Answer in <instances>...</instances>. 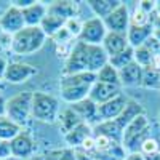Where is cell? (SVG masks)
Listing matches in <instances>:
<instances>
[{
  "instance_id": "cell-1",
  "label": "cell",
  "mask_w": 160,
  "mask_h": 160,
  "mask_svg": "<svg viewBox=\"0 0 160 160\" xmlns=\"http://www.w3.org/2000/svg\"><path fill=\"white\" fill-rule=\"evenodd\" d=\"M47 40L45 32L42 31L40 26L31 28V26H26L22 31H19L18 34H15L11 37V51L16 53V55H32V53L38 51L43 47Z\"/></svg>"
},
{
  "instance_id": "cell-2",
  "label": "cell",
  "mask_w": 160,
  "mask_h": 160,
  "mask_svg": "<svg viewBox=\"0 0 160 160\" xmlns=\"http://www.w3.org/2000/svg\"><path fill=\"white\" fill-rule=\"evenodd\" d=\"M5 115L22 128L32 117V91H19L5 101Z\"/></svg>"
},
{
  "instance_id": "cell-3",
  "label": "cell",
  "mask_w": 160,
  "mask_h": 160,
  "mask_svg": "<svg viewBox=\"0 0 160 160\" xmlns=\"http://www.w3.org/2000/svg\"><path fill=\"white\" fill-rule=\"evenodd\" d=\"M148 138H151V123L146 114H141L123 130L122 146L128 152H139L141 144Z\"/></svg>"
},
{
  "instance_id": "cell-4",
  "label": "cell",
  "mask_w": 160,
  "mask_h": 160,
  "mask_svg": "<svg viewBox=\"0 0 160 160\" xmlns=\"http://www.w3.org/2000/svg\"><path fill=\"white\" fill-rule=\"evenodd\" d=\"M59 115V101L45 91L32 93V118L43 123H53Z\"/></svg>"
},
{
  "instance_id": "cell-5",
  "label": "cell",
  "mask_w": 160,
  "mask_h": 160,
  "mask_svg": "<svg viewBox=\"0 0 160 160\" xmlns=\"http://www.w3.org/2000/svg\"><path fill=\"white\" fill-rule=\"evenodd\" d=\"M90 47L91 45L77 40V42L72 45V48H71L69 56L66 58L62 75L90 72Z\"/></svg>"
},
{
  "instance_id": "cell-6",
  "label": "cell",
  "mask_w": 160,
  "mask_h": 160,
  "mask_svg": "<svg viewBox=\"0 0 160 160\" xmlns=\"http://www.w3.org/2000/svg\"><path fill=\"white\" fill-rule=\"evenodd\" d=\"M106 34H108V28H106L104 21L101 18L93 16L82 22V31H80L78 40L88 45H101Z\"/></svg>"
},
{
  "instance_id": "cell-7",
  "label": "cell",
  "mask_w": 160,
  "mask_h": 160,
  "mask_svg": "<svg viewBox=\"0 0 160 160\" xmlns=\"http://www.w3.org/2000/svg\"><path fill=\"white\" fill-rule=\"evenodd\" d=\"M0 26L2 29L8 34V35H15L19 31H22L26 28V22H24V16H22V10L15 7V5H10L5 13L0 16Z\"/></svg>"
},
{
  "instance_id": "cell-8",
  "label": "cell",
  "mask_w": 160,
  "mask_h": 160,
  "mask_svg": "<svg viewBox=\"0 0 160 160\" xmlns=\"http://www.w3.org/2000/svg\"><path fill=\"white\" fill-rule=\"evenodd\" d=\"M106 28H108L109 32H118V34H127L128 32V28H130V21H131V16H130V11H128V7L122 2L115 11H112L111 15L102 19Z\"/></svg>"
},
{
  "instance_id": "cell-9",
  "label": "cell",
  "mask_w": 160,
  "mask_h": 160,
  "mask_svg": "<svg viewBox=\"0 0 160 160\" xmlns=\"http://www.w3.org/2000/svg\"><path fill=\"white\" fill-rule=\"evenodd\" d=\"M10 149H11V155L16 157V158H21V160H28L29 157L34 155V151H35V142L32 139V136L29 133H26L24 130L16 135L10 141Z\"/></svg>"
},
{
  "instance_id": "cell-10",
  "label": "cell",
  "mask_w": 160,
  "mask_h": 160,
  "mask_svg": "<svg viewBox=\"0 0 160 160\" xmlns=\"http://www.w3.org/2000/svg\"><path fill=\"white\" fill-rule=\"evenodd\" d=\"M37 74V69L34 68L32 64L28 62H8V68L5 72L3 80L10 83H24L28 82L31 77H34Z\"/></svg>"
},
{
  "instance_id": "cell-11",
  "label": "cell",
  "mask_w": 160,
  "mask_h": 160,
  "mask_svg": "<svg viewBox=\"0 0 160 160\" xmlns=\"http://www.w3.org/2000/svg\"><path fill=\"white\" fill-rule=\"evenodd\" d=\"M118 95H122V87H117V85H109V83H102V82H96L91 85L90 88V95L88 98L96 102L98 106L99 104H104L114 98H117Z\"/></svg>"
},
{
  "instance_id": "cell-12",
  "label": "cell",
  "mask_w": 160,
  "mask_h": 160,
  "mask_svg": "<svg viewBox=\"0 0 160 160\" xmlns=\"http://www.w3.org/2000/svg\"><path fill=\"white\" fill-rule=\"evenodd\" d=\"M128 99L123 95H118L117 98L99 104L98 106V122H104V120H115L120 114L123 112L125 106H127Z\"/></svg>"
},
{
  "instance_id": "cell-13",
  "label": "cell",
  "mask_w": 160,
  "mask_h": 160,
  "mask_svg": "<svg viewBox=\"0 0 160 160\" xmlns=\"http://www.w3.org/2000/svg\"><path fill=\"white\" fill-rule=\"evenodd\" d=\"M101 47L104 48V51L108 53V56L111 58V56L117 55V53L127 50L130 47V43H128L127 34H118V32H109L108 31Z\"/></svg>"
},
{
  "instance_id": "cell-14",
  "label": "cell",
  "mask_w": 160,
  "mask_h": 160,
  "mask_svg": "<svg viewBox=\"0 0 160 160\" xmlns=\"http://www.w3.org/2000/svg\"><path fill=\"white\" fill-rule=\"evenodd\" d=\"M91 85H59L61 98L68 104H75L88 98Z\"/></svg>"
},
{
  "instance_id": "cell-15",
  "label": "cell",
  "mask_w": 160,
  "mask_h": 160,
  "mask_svg": "<svg viewBox=\"0 0 160 160\" xmlns=\"http://www.w3.org/2000/svg\"><path fill=\"white\" fill-rule=\"evenodd\" d=\"M48 13L62 18L64 21H69L77 18L78 13V3L72 2V0H61V2H51L48 7Z\"/></svg>"
},
{
  "instance_id": "cell-16",
  "label": "cell",
  "mask_w": 160,
  "mask_h": 160,
  "mask_svg": "<svg viewBox=\"0 0 160 160\" xmlns=\"http://www.w3.org/2000/svg\"><path fill=\"white\" fill-rule=\"evenodd\" d=\"M93 135H95V133H93V128L87 122H82L74 130H71L68 135H64V138H66V141H68V144L72 149H78V148H82V144L88 138H91Z\"/></svg>"
},
{
  "instance_id": "cell-17",
  "label": "cell",
  "mask_w": 160,
  "mask_h": 160,
  "mask_svg": "<svg viewBox=\"0 0 160 160\" xmlns=\"http://www.w3.org/2000/svg\"><path fill=\"white\" fill-rule=\"evenodd\" d=\"M154 28L151 24H146V26H133L130 24L128 32H127V38H128V43L131 48H138L142 47L146 43V40L149 37H152Z\"/></svg>"
},
{
  "instance_id": "cell-18",
  "label": "cell",
  "mask_w": 160,
  "mask_h": 160,
  "mask_svg": "<svg viewBox=\"0 0 160 160\" xmlns=\"http://www.w3.org/2000/svg\"><path fill=\"white\" fill-rule=\"evenodd\" d=\"M118 75H120V83H122V87H136V85L141 87L142 68L133 61L131 64L125 66L123 69H120Z\"/></svg>"
},
{
  "instance_id": "cell-19",
  "label": "cell",
  "mask_w": 160,
  "mask_h": 160,
  "mask_svg": "<svg viewBox=\"0 0 160 160\" xmlns=\"http://www.w3.org/2000/svg\"><path fill=\"white\" fill-rule=\"evenodd\" d=\"M47 13H48L47 5H43L42 2H34L32 5H29L28 8L22 10V16H24L26 26H31V28L40 26L42 21H43V18L47 16Z\"/></svg>"
},
{
  "instance_id": "cell-20",
  "label": "cell",
  "mask_w": 160,
  "mask_h": 160,
  "mask_svg": "<svg viewBox=\"0 0 160 160\" xmlns=\"http://www.w3.org/2000/svg\"><path fill=\"white\" fill-rule=\"evenodd\" d=\"M95 135H101L106 138H111L117 142H122L123 139V130L117 125L115 120H104V122H98V125L93 128Z\"/></svg>"
},
{
  "instance_id": "cell-21",
  "label": "cell",
  "mask_w": 160,
  "mask_h": 160,
  "mask_svg": "<svg viewBox=\"0 0 160 160\" xmlns=\"http://www.w3.org/2000/svg\"><path fill=\"white\" fill-rule=\"evenodd\" d=\"M141 114H144L142 106L139 102H136V101H133V99H128L123 112L115 118V122H117V125L122 128V130H125L133 122V120H135L138 115H141Z\"/></svg>"
},
{
  "instance_id": "cell-22",
  "label": "cell",
  "mask_w": 160,
  "mask_h": 160,
  "mask_svg": "<svg viewBox=\"0 0 160 160\" xmlns=\"http://www.w3.org/2000/svg\"><path fill=\"white\" fill-rule=\"evenodd\" d=\"M72 111L83 120V122H91V120H98V104L93 102L90 98L80 101V102H75L71 106Z\"/></svg>"
},
{
  "instance_id": "cell-23",
  "label": "cell",
  "mask_w": 160,
  "mask_h": 160,
  "mask_svg": "<svg viewBox=\"0 0 160 160\" xmlns=\"http://www.w3.org/2000/svg\"><path fill=\"white\" fill-rule=\"evenodd\" d=\"M87 3L93 10L95 16L101 18V19H106L112 11H115L120 5H122L120 0H88Z\"/></svg>"
},
{
  "instance_id": "cell-24",
  "label": "cell",
  "mask_w": 160,
  "mask_h": 160,
  "mask_svg": "<svg viewBox=\"0 0 160 160\" xmlns=\"http://www.w3.org/2000/svg\"><path fill=\"white\" fill-rule=\"evenodd\" d=\"M58 122H59L61 131L64 133V135H68L71 130H74L77 125H80L83 120L72 111V108H68V109H64V111L58 115Z\"/></svg>"
},
{
  "instance_id": "cell-25",
  "label": "cell",
  "mask_w": 160,
  "mask_h": 160,
  "mask_svg": "<svg viewBox=\"0 0 160 160\" xmlns=\"http://www.w3.org/2000/svg\"><path fill=\"white\" fill-rule=\"evenodd\" d=\"M66 22H68V21H64L62 18L47 13V16L43 18L42 24H40V28H42V31L45 32L47 37H55L59 31H62L66 28Z\"/></svg>"
},
{
  "instance_id": "cell-26",
  "label": "cell",
  "mask_w": 160,
  "mask_h": 160,
  "mask_svg": "<svg viewBox=\"0 0 160 160\" xmlns=\"http://www.w3.org/2000/svg\"><path fill=\"white\" fill-rule=\"evenodd\" d=\"M96 82V74L93 72H80L72 75H62L59 85H93Z\"/></svg>"
},
{
  "instance_id": "cell-27",
  "label": "cell",
  "mask_w": 160,
  "mask_h": 160,
  "mask_svg": "<svg viewBox=\"0 0 160 160\" xmlns=\"http://www.w3.org/2000/svg\"><path fill=\"white\" fill-rule=\"evenodd\" d=\"M21 131H22V128L19 125H16L11 118H8L7 115H0V139L11 141Z\"/></svg>"
},
{
  "instance_id": "cell-28",
  "label": "cell",
  "mask_w": 160,
  "mask_h": 160,
  "mask_svg": "<svg viewBox=\"0 0 160 160\" xmlns=\"http://www.w3.org/2000/svg\"><path fill=\"white\" fill-rule=\"evenodd\" d=\"M141 87L148 90H160V71L154 68H144L142 69V78Z\"/></svg>"
},
{
  "instance_id": "cell-29",
  "label": "cell",
  "mask_w": 160,
  "mask_h": 160,
  "mask_svg": "<svg viewBox=\"0 0 160 160\" xmlns=\"http://www.w3.org/2000/svg\"><path fill=\"white\" fill-rule=\"evenodd\" d=\"M96 80L98 82H102V83H109V85H117V87H122L120 83V75H118V71L111 66L109 62L104 66V68L96 74Z\"/></svg>"
},
{
  "instance_id": "cell-30",
  "label": "cell",
  "mask_w": 160,
  "mask_h": 160,
  "mask_svg": "<svg viewBox=\"0 0 160 160\" xmlns=\"http://www.w3.org/2000/svg\"><path fill=\"white\" fill-rule=\"evenodd\" d=\"M133 61H135V50H133L131 47H128L127 50L120 51V53H117V55H114V56L109 58V64L114 66L117 71L123 69L125 66L131 64Z\"/></svg>"
},
{
  "instance_id": "cell-31",
  "label": "cell",
  "mask_w": 160,
  "mask_h": 160,
  "mask_svg": "<svg viewBox=\"0 0 160 160\" xmlns=\"http://www.w3.org/2000/svg\"><path fill=\"white\" fill-rule=\"evenodd\" d=\"M135 50V62L136 64H139L141 68L144 69V68H149V66L152 64V53L146 48L144 45L142 47H138V48H133Z\"/></svg>"
},
{
  "instance_id": "cell-32",
  "label": "cell",
  "mask_w": 160,
  "mask_h": 160,
  "mask_svg": "<svg viewBox=\"0 0 160 160\" xmlns=\"http://www.w3.org/2000/svg\"><path fill=\"white\" fill-rule=\"evenodd\" d=\"M139 152L142 155H149V154H155V152H160V146H158V141L155 138H148L139 148Z\"/></svg>"
},
{
  "instance_id": "cell-33",
  "label": "cell",
  "mask_w": 160,
  "mask_h": 160,
  "mask_svg": "<svg viewBox=\"0 0 160 160\" xmlns=\"http://www.w3.org/2000/svg\"><path fill=\"white\" fill-rule=\"evenodd\" d=\"M149 18H151V16L148 15V13H144L141 8L136 7L135 13H133V16H131L130 24H133V26H146V24H151V22H149Z\"/></svg>"
},
{
  "instance_id": "cell-34",
  "label": "cell",
  "mask_w": 160,
  "mask_h": 160,
  "mask_svg": "<svg viewBox=\"0 0 160 160\" xmlns=\"http://www.w3.org/2000/svg\"><path fill=\"white\" fill-rule=\"evenodd\" d=\"M66 29H68V32H69L72 37H77V40H78L80 31H82V22L78 21V18L69 19L68 22H66Z\"/></svg>"
},
{
  "instance_id": "cell-35",
  "label": "cell",
  "mask_w": 160,
  "mask_h": 160,
  "mask_svg": "<svg viewBox=\"0 0 160 160\" xmlns=\"http://www.w3.org/2000/svg\"><path fill=\"white\" fill-rule=\"evenodd\" d=\"M144 47L152 53V56H160V42L155 40L154 37H149L148 40H146Z\"/></svg>"
},
{
  "instance_id": "cell-36",
  "label": "cell",
  "mask_w": 160,
  "mask_h": 160,
  "mask_svg": "<svg viewBox=\"0 0 160 160\" xmlns=\"http://www.w3.org/2000/svg\"><path fill=\"white\" fill-rule=\"evenodd\" d=\"M58 160H77L75 149H72V148L58 149Z\"/></svg>"
},
{
  "instance_id": "cell-37",
  "label": "cell",
  "mask_w": 160,
  "mask_h": 160,
  "mask_svg": "<svg viewBox=\"0 0 160 160\" xmlns=\"http://www.w3.org/2000/svg\"><path fill=\"white\" fill-rule=\"evenodd\" d=\"M138 8H141L144 13H148V15L151 16L155 11V2H151V0H141V2H138Z\"/></svg>"
},
{
  "instance_id": "cell-38",
  "label": "cell",
  "mask_w": 160,
  "mask_h": 160,
  "mask_svg": "<svg viewBox=\"0 0 160 160\" xmlns=\"http://www.w3.org/2000/svg\"><path fill=\"white\" fill-rule=\"evenodd\" d=\"M11 157V149H10V141L0 139V158Z\"/></svg>"
},
{
  "instance_id": "cell-39",
  "label": "cell",
  "mask_w": 160,
  "mask_h": 160,
  "mask_svg": "<svg viewBox=\"0 0 160 160\" xmlns=\"http://www.w3.org/2000/svg\"><path fill=\"white\" fill-rule=\"evenodd\" d=\"M75 154H77V160H98L95 155L87 154V152H83L82 149H75Z\"/></svg>"
},
{
  "instance_id": "cell-40",
  "label": "cell",
  "mask_w": 160,
  "mask_h": 160,
  "mask_svg": "<svg viewBox=\"0 0 160 160\" xmlns=\"http://www.w3.org/2000/svg\"><path fill=\"white\" fill-rule=\"evenodd\" d=\"M0 43L11 47V35H8V34L2 29V26H0Z\"/></svg>"
},
{
  "instance_id": "cell-41",
  "label": "cell",
  "mask_w": 160,
  "mask_h": 160,
  "mask_svg": "<svg viewBox=\"0 0 160 160\" xmlns=\"http://www.w3.org/2000/svg\"><path fill=\"white\" fill-rule=\"evenodd\" d=\"M7 68H8V62L3 56H0V78L5 77V72H7Z\"/></svg>"
},
{
  "instance_id": "cell-42",
  "label": "cell",
  "mask_w": 160,
  "mask_h": 160,
  "mask_svg": "<svg viewBox=\"0 0 160 160\" xmlns=\"http://www.w3.org/2000/svg\"><path fill=\"white\" fill-rule=\"evenodd\" d=\"M123 160H146V158H144V155L141 152H130Z\"/></svg>"
},
{
  "instance_id": "cell-43",
  "label": "cell",
  "mask_w": 160,
  "mask_h": 160,
  "mask_svg": "<svg viewBox=\"0 0 160 160\" xmlns=\"http://www.w3.org/2000/svg\"><path fill=\"white\" fill-rule=\"evenodd\" d=\"M146 160H160V152H155V154H149V155H144Z\"/></svg>"
},
{
  "instance_id": "cell-44",
  "label": "cell",
  "mask_w": 160,
  "mask_h": 160,
  "mask_svg": "<svg viewBox=\"0 0 160 160\" xmlns=\"http://www.w3.org/2000/svg\"><path fill=\"white\" fill-rule=\"evenodd\" d=\"M0 115H5V99L0 96Z\"/></svg>"
},
{
  "instance_id": "cell-45",
  "label": "cell",
  "mask_w": 160,
  "mask_h": 160,
  "mask_svg": "<svg viewBox=\"0 0 160 160\" xmlns=\"http://www.w3.org/2000/svg\"><path fill=\"white\" fill-rule=\"evenodd\" d=\"M28 160H45V155H42V154H34V155L29 157Z\"/></svg>"
},
{
  "instance_id": "cell-46",
  "label": "cell",
  "mask_w": 160,
  "mask_h": 160,
  "mask_svg": "<svg viewBox=\"0 0 160 160\" xmlns=\"http://www.w3.org/2000/svg\"><path fill=\"white\" fill-rule=\"evenodd\" d=\"M152 37H154L155 40H158V42H160V29H154V32H152Z\"/></svg>"
},
{
  "instance_id": "cell-47",
  "label": "cell",
  "mask_w": 160,
  "mask_h": 160,
  "mask_svg": "<svg viewBox=\"0 0 160 160\" xmlns=\"http://www.w3.org/2000/svg\"><path fill=\"white\" fill-rule=\"evenodd\" d=\"M0 160H21V158H16V157H5V158H0Z\"/></svg>"
},
{
  "instance_id": "cell-48",
  "label": "cell",
  "mask_w": 160,
  "mask_h": 160,
  "mask_svg": "<svg viewBox=\"0 0 160 160\" xmlns=\"http://www.w3.org/2000/svg\"><path fill=\"white\" fill-rule=\"evenodd\" d=\"M155 11L160 15V2H155Z\"/></svg>"
},
{
  "instance_id": "cell-49",
  "label": "cell",
  "mask_w": 160,
  "mask_h": 160,
  "mask_svg": "<svg viewBox=\"0 0 160 160\" xmlns=\"http://www.w3.org/2000/svg\"><path fill=\"white\" fill-rule=\"evenodd\" d=\"M158 122H160V111H158Z\"/></svg>"
}]
</instances>
